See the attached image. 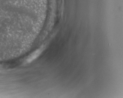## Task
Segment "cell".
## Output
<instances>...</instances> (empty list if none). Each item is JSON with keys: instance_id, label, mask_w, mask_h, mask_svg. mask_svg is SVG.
<instances>
[{"instance_id": "1", "label": "cell", "mask_w": 123, "mask_h": 98, "mask_svg": "<svg viewBox=\"0 0 123 98\" xmlns=\"http://www.w3.org/2000/svg\"><path fill=\"white\" fill-rule=\"evenodd\" d=\"M42 52L41 49H38L34 52L27 59V61L28 63H30L33 60L35 59L38 57Z\"/></svg>"}]
</instances>
